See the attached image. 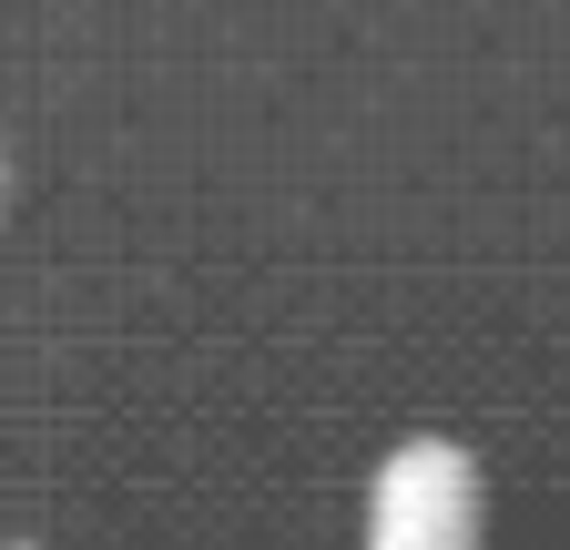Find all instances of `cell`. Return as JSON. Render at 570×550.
I'll use <instances>...</instances> for the list:
<instances>
[{"mask_svg": "<svg viewBox=\"0 0 570 550\" xmlns=\"http://www.w3.org/2000/svg\"><path fill=\"white\" fill-rule=\"evenodd\" d=\"M367 550H479V469L449 439H407L367 490Z\"/></svg>", "mask_w": 570, "mask_h": 550, "instance_id": "obj_1", "label": "cell"}, {"mask_svg": "<svg viewBox=\"0 0 570 550\" xmlns=\"http://www.w3.org/2000/svg\"><path fill=\"white\" fill-rule=\"evenodd\" d=\"M0 184H11V174H0Z\"/></svg>", "mask_w": 570, "mask_h": 550, "instance_id": "obj_2", "label": "cell"}]
</instances>
